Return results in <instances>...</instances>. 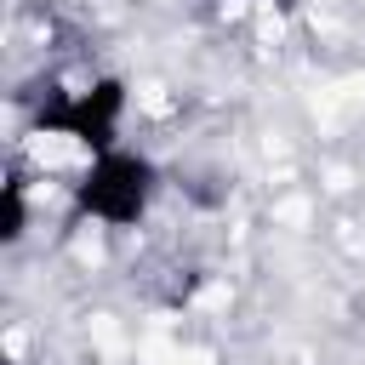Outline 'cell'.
<instances>
[{
	"mask_svg": "<svg viewBox=\"0 0 365 365\" xmlns=\"http://www.w3.org/2000/svg\"><path fill=\"white\" fill-rule=\"evenodd\" d=\"M165 177L154 165V154H143L137 143H114L103 154H86V165L68 182V205L80 222L108 228V234H131L148 222L154 200H160Z\"/></svg>",
	"mask_w": 365,
	"mask_h": 365,
	"instance_id": "1",
	"label": "cell"
},
{
	"mask_svg": "<svg viewBox=\"0 0 365 365\" xmlns=\"http://www.w3.org/2000/svg\"><path fill=\"white\" fill-rule=\"evenodd\" d=\"M125 120H131V80L125 74H91L80 86H51L29 125L40 137H57L80 154H103L114 143H125Z\"/></svg>",
	"mask_w": 365,
	"mask_h": 365,
	"instance_id": "2",
	"label": "cell"
},
{
	"mask_svg": "<svg viewBox=\"0 0 365 365\" xmlns=\"http://www.w3.org/2000/svg\"><path fill=\"white\" fill-rule=\"evenodd\" d=\"M34 228V188H29V171L23 165H6L0 177V245L17 251Z\"/></svg>",
	"mask_w": 365,
	"mask_h": 365,
	"instance_id": "3",
	"label": "cell"
},
{
	"mask_svg": "<svg viewBox=\"0 0 365 365\" xmlns=\"http://www.w3.org/2000/svg\"><path fill=\"white\" fill-rule=\"evenodd\" d=\"M234 6H262V0H234Z\"/></svg>",
	"mask_w": 365,
	"mask_h": 365,
	"instance_id": "4",
	"label": "cell"
}]
</instances>
